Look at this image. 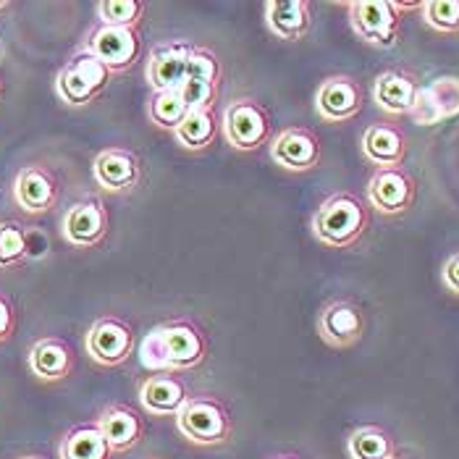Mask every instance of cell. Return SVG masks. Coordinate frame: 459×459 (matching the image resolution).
Wrapping results in <instances>:
<instances>
[{"label":"cell","instance_id":"1","mask_svg":"<svg viewBox=\"0 0 459 459\" xmlns=\"http://www.w3.org/2000/svg\"><path fill=\"white\" fill-rule=\"evenodd\" d=\"M205 339L189 320H169L144 333L140 344V362L152 373L192 370L205 359Z\"/></svg>","mask_w":459,"mask_h":459},{"label":"cell","instance_id":"2","mask_svg":"<svg viewBox=\"0 0 459 459\" xmlns=\"http://www.w3.org/2000/svg\"><path fill=\"white\" fill-rule=\"evenodd\" d=\"M370 226L368 203L352 192H336L320 203L313 215V234L325 247L347 249L362 239Z\"/></svg>","mask_w":459,"mask_h":459},{"label":"cell","instance_id":"3","mask_svg":"<svg viewBox=\"0 0 459 459\" xmlns=\"http://www.w3.org/2000/svg\"><path fill=\"white\" fill-rule=\"evenodd\" d=\"M350 11V27L362 42L389 50L399 42L402 27V3L391 0H354L347 3Z\"/></svg>","mask_w":459,"mask_h":459},{"label":"cell","instance_id":"4","mask_svg":"<svg viewBox=\"0 0 459 459\" xmlns=\"http://www.w3.org/2000/svg\"><path fill=\"white\" fill-rule=\"evenodd\" d=\"M177 425L184 438L200 446H218L231 436V418L223 402L212 396H189L178 410Z\"/></svg>","mask_w":459,"mask_h":459},{"label":"cell","instance_id":"5","mask_svg":"<svg viewBox=\"0 0 459 459\" xmlns=\"http://www.w3.org/2000/svg\"><path fill=\"white\" fill-rule=\"evenodd\" d=\"M110 71L108 66L95 58L87 48H82L69 64L61 69L58 79H56V90L61 95L64 103L69 106H87L92 103L110 82Z\"/></svg>","mask_w":459,"mask_h":459},{"label":"cell","instance_id":"6","mask_svg":"<svg viewBox=\"0 0 459 459\" xmlns=\"http://www.w3.org/2000/svg\"><path fill=\"white\" fill-rule=\"evenodd\" d=\"M271 132V116L268 110L255 100H237L223 113V137L231 147L252 152L263 147Z\"/></svg>","mask_w":459,"mask_h":459},{"label":"cell","instance_id":"7","mask_svg":"<svg viewBox=\"0 0 459 459\" xmlns=\"http://www.w3.org/2000/svg\"><path fill=\"white\" fill-rule=\"evenodd\" d=\"M418 184L410 171L399 169H376L368 181V203L381 215H402L415 205Z\"/></svg>","mask_w":459,"mask_h":459},{"label":"cell","instance_id":"8","mask_svg":"<svg viewBox=\"0 0 459 459\" xmlns=\"http://www.w3.org/2000/svg\"><path fill=\"white\" fill-rule=\"evenodd\" d=\"M134 344L137 339H134L132 325L121 318L95 320L87 333V352L103 368L124 365L134 354Z\"/></svg>","mask_w":459,"mask_h":459},{"label":"cell","instance_id":"9","mask_svg":"<svg viewBox=\"0 0 459 459\" xmlns=\"http://www.w3.org/2000/svg\"><path fill=\"white\" fill-rule=\"evenodd\" d=\"M95 58H100L108 66L110 74L132 69L140 58V35L137 30H126V27H108L98 24L84 45Z\"/></svg>","mask_w":459,"mask_h":459},{"label":"cell","instance_id":"10","mask_svg":"<svg viewBox=\"0 0 459 459\" xmlns=\"http://www.w3.org/2000/svg\"><path fill=\"white\" fill-rule=\"evenodd\" d=\"M365 103V92L359 87V82L347 74H336L323 79V84L316 92V108L318 116L328 124H347L362 110Z\"/></svg>","mask_w":459,"mask_h":459},{"label":"cell","instance_id":"11","mask_svg":"<svg viewBox=\"0 0 459 459\" xmlns=\"http://www.w3.org/2000/svg\"><path fill=\"white\" fill-rule=\"evenodd\" d=\"M459 116V76H436L420 87L415 108L410 110V118L418 126H436L441 121Z\"/></svg>","mask_w":459,"mask_h":459},{"label":"cell","instance_id":"12","mask_svg":"<svg viewBox=\"0 0 459 459\" xmlns=\"http://www.w3.org/2000/svg\"><path fill=\"white\" fill-rule=\"evenodd\" d=\"M320 339L333 350H350L365 333V316L350 299H333L318 318Z\"/></svg>","mask_w":459,"mask_h":459},{"label":"cell","instance_id":"13","mask_svg":"<svg viewBox=\"0 0 459 459\" xmlns=\"http://www.w3.org/2000/svg\"><path fill=\"white\" fill-rule=\"evenodd\" d=\"M271 158L286 171H310L320 163L318 134L305 126H289L271 142Z\"/></svg>","mask_w":459,"mask_h":459},{"label":"cell","instance_id":"14","mask_svg":"<svg viewBox=\"0 0 459 459\" xmlns=\"http://www.w3.org/2000/svg\"><path fill=\"white\" fill-rule=\"evenodd\" d=\"M192 45L189 42H163L150 53L147 61V79L152 84V92L160 90H178L186 82V66H189Z\"/></svg>","mask_w":459,"mask_h":459},{"label":"cell","instance_id":"15","mask_svg":"<svg viewBox=\"0 0 459 459\" xmlns=\"http://www.w3.org/2000/svg\"><path fill=\"white\" fill-rule=\"evenodd\" d=\"M189 391L177 373H152L142 381L140 407L150 415H174L186 404Z\"/></svg>","mask_w":459,"mask_h":459},{"label":"cell","instance_id":"16","mask_svg":"<svg viewBox=\"0 0 459 459\" xmlns=\"http://www.w3.org/2000/svg\"><path fill=\"white\" fill-rule=\"evenodd\" d=\"M418 92H420V84L407 71H384L373 82V100L389 116H410V110L418 100Z\"/></svg>","mask_w":459,"mask_h":459},{"label":"cell","instance_id":"17","mask_svg":"<svg viewBox=\"0 0 459 459\" xmlns=\"http://www.w3.org/2000/svg\"><path fill=\"white\" fill-rule=\"evenodd\" d=\"M362 155L376 169H399L407 158V137L394 124H370L362 132Z\"/></svg>","mask_w":459,"mask_h":459},{"label":"cell","instance_id":"18","mask_svg":"<svg viewBox=\"0 0 459 459\" xmlns=\"http://www.w3.org/2000/svg\"><path fill=\"white\" fill-rule=\"evenodd\" d=\"M108 231V212L98 200L71 205L64 215V234L74 247H95Z\"/></svg>","mask_w":459,"mask_h":459},{"label":"cell","instance_id":"19","mask_svg":"<svg viewBox=\"0 0 459 459\" xmlns=\"http://www.w3.org/2000/svg\"><path fill=\"white\" fill-rule=\"evenodd\" d=\"M92 174L106 192H129L132 186H137L142 169L134 152L110 147L95 158Z\"/></svg>","mask_w":459,"mask_h":459},{"label":"cell","instance_id":"20","mask_svg":"<svg viewBox=\"0 0 459 459\" xmlns=\"http://www.w3.org/2000/svg\"><path fill=\"white\" fill-rule=\"evenodd\" d=\"M13 197L27 212H48L58 200V184L42 166H27L16 177Z\"/></svg>","mask_w":459,"mask_h":459},{"label":"cell","instance_id":"21","mask_svg":"<svg viewBox=\"0 0 459 459\" xmlns=\"http://www.w3.org/2000/svg\"><path fill=\"white\" fill-rule=\"evenodd\" d=\"M310 3L305 0H271L265 3V24L271 35L281 39H302L310 32Z\"/></svg>","mask_w":459,"mask_h":459},{"label":"cell","instance_id":"22","mask_svg":"<svg viewBox=\"0 0 459 459\" xmlns=\"http://www.w3.org/2000/svg\"><path fill=\"white\" fill-rule=\"evenodd\" d=\"M98 428L103 430L110 452H126L142 438V420L132 407L113 404L106 407L98 418Z\"/></svg>","mask_w":459,"mask_h":459},{"label":"cell","instance_id":"23","mask_svg":"<svg viewBox=\"0 0 459 459\" xmlns=\"http://www.w3.org/2000/svg\"><path fill=\"white\" fill-rule=\"evenodd\" d=\"M30 368L42 381H64L74 368V354L64 339H39L30 352Z\"/></svg>","mask_w":459,"mask_h":459},{"label":"cell","instance_id":"24","mask_svg":"<svg viewBox=\"0 0 459 459\" xmlns=\"http://www.w3.org/2000/svg\"><path fill=\"white\" fill-rule=\"evenodd\" d=\"M58 455L61 459H110L113 452L98 423H87L71 428L61 441Z\"/></svg>","mask_w":459,"mask_h":459},{"label":"cell","instance_id":"25","mask_svg":"<svg viewBox=\"0 0 459 459\" xmlns=\"http://www.w3.org/2000/svg\"><path fill=\"white\" fill-rule=\"evenodd\" d=\"M174 137L184 150H205L211 147L218 137V118L212 108H189V113L184 116V121L178 124Z\"/></svg>","mask_w":459,"mask_h":459},{"label":"cell","instance_id":"26","mask_svg":"<svg viewBox=\"0 0 459 459\" xmlns=\"http://www.w3.org/2000/svg\"><path fill=\"white\" fill-rule=\"evenodd\" d=\"M352 459H391L396 457L394 438L378 425H362L357 428L347 441Z\"/></svg>","mask_w":459,"mask_h":459},{"label":"cell","instance_id":"27","mask_svg":"<svg viewBox=\"0 0 459 459\" xmlns=\"http://www.w3.org/2000/svg\"><path fill=\"white\" fill-rule=\"evenodd\" d=\"M189 113V106L184 103L181 92L178 90H160V92H152L150 103H147V116L155 126L160 129H169V132H177L178 124L184 121V116Z\"/></svg>","mask_w":459,"mask_h":459},{"label":"cell","instance_id":"28","mask_svg":"<svg viewBox=\"0 0 459 459\" xmlns=\"http://www.w3.org/2000/svg\"><path fill=\"white\" fill-rule=\"evenodd\" d=\"M425 24L441 35L459 32V0H425L420 3Z\"/></svg>","mask_w":459,"mask_h":459},{"label":"cell","instance_id":"29","mask_svg":"<svg viewBox=\"0 0 459 459\" xmlns=\"http://www.w3.org/2000/svg\"><path fill=\"white\" fill-rule=\"evenodd\" d=\"M142 11H144V5L140 0H103V3H98L100 24H108V27L137 30Z\"/></svg>","mask_w":459,"mask_h":459},{"label":"cell","instance_id":"30","mask_svg":"<svg viewBox=\"0 0 459 459\" xmlns=\"http://www.w3.org/2000/svg\"><path fill=\"white\" fill-rule=\"evenodd\" d=\"M24 257H27V231L13 221L0 223V268H13Z\"/></svg>","mask_w":459,"mask_h":459},{"label":"cell","instance_id":"31","mask_svg":"<svg viewBox=\"0 0 459 459\" xmlns=\"http://www.w3.org/2000/svg\"><path fill=\"white\" fill-rule=\"evenodd\" d=\"M218 76H221V64L218 58L212 56L208 48H197L192 45V56H189V66H186V79H195V82H203V84H218Z\"/></svg>","mask_w":459,"mask_h":459},{"label":"cell","instance_id":"32","mask_svg":"<svg viewBox=\"0 0 459 459\" xmlns=\"http://www.w3.org/2000/svg\"><path fill=\"white\" fill-rule=\"evenodd\" d=\"M184 103L189 108H212L215 100V87L211 84H203V82H195V79H186L181 87H178Z\"/></svg>","mask_w":459,"mask_h":459},{"label":"cell","instance_id":"33","mask_svg":"<svg viewBox=\"0 0 459 459\" xmlns=\"http://www.w3.org/2000/svg\"><path fill=\"white\" fill-rule=\"evenodd\" d=\"M13 328H16V313H13V305H11V299H8V297H3V294H0V342L11 339Z\"/></svg>","mask_w":459,"mask_h":459},{"label":"cell","instance_id":"34","mask_svg":"<svg viewBox=\"0 0 459 459\" xmlns=\"http://www.w3.org/2000/svg\"><path fill=\"white\" fill-rule=\"evenodd\" d=\"M441 281H444V286H446L449 291L459 294V252L446 257V263H444V268H441Z\"/></svg>","mask_w":459,"mask_h":459},{"label":"cell","instance_id":"35","mask_svg":"<svg viewBox=\"0 0 459 459\" xmlns=\"http://www.w3.org/2000/svg\"><path fill=\"white\" fill-rule=\"evenodd\" d=\"M48 249H50V242L39 229L27 231V257H42V255H48Z\"/></svg>","mask_w":459,"mask_h":459},{"label":"cell","instance_id":"36","mask_svg":"<svg viewBox=\"0 0 459 459\" xmlns=\"http://www.w3.org/2000/svg\"><path fill=\"white\" fill-rule=\"evenodd\" d=\"M276 459H297V457H276Z\"/></svg>","mask_w":459,"mask_h":459},{"label":"cell","instance_id":"37","mask_svg":"<svg viewBox=\"0 0 459 459\" xmlns=\"http://www.w3.org/2000/svg\"><path fill=\"white\" fill-rule=\"evenodd\" d=\"M24 459H42V457H24Z\"/></svg>","mask_w":459,"mask_h":459},{"label":"cell","instance_id":"38","mask_svg":"<svg viewBox=\"0 0 459 459\" xmlns=\"http://www.w3.org/2000/svg\"><path fill=\"white\" fill-rule=\"evenodd\" d=\"M391 459H402V457H391Z\"/></svg>","mask_w":459,"mask_h":459}]
</instances>
